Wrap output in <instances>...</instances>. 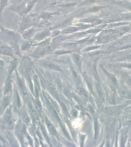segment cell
I'll list each match as a JSON object with an SVG mask.
<instances>
[{
	"mask_svg": "<svg viewBox=\"0 0 131 147\" xmlns=\"http://www.w3.org/2000/svg\"><path fill=\"white\" fill-rule=\"evenodd\" d=\"M32 20L29 16H22L17 29L18 32L22 33L24 31L32 27Z\"/></svg>",
	"mask_w": 131,
	"mask_h": 147,
	"instance_id": "4",
	"label": "cell"
},
{
	"mask_svg": "<svg viewBox=\"0 0 131 147\" xmlns=\"http://www.w3.org/2000/svg\"><path fill=\"white\" fill-rule=\"evenodd\" d=\"M23 0H12L13 4H18L21 3Z\"/></svg>",
	"mask_w": 131,
	"mask_h": 147,
	"instance_id": "35",
	"label": "cell"
},
{
	"mask_svg": "<svg viewBox=\"0 0 131 147\" xmlns=\"http://www.w3.org/2000/svg\"><path fill=\"white\" fill-rule=\"evenodd\" d=\"M13 89V79L11 75L7 76L3 88V95H7L11 93Z\"/></svg>",
	"mask_w": 131,
	"mask_h": 147,
	"instance_id": "8",
	"label": "cell"
},
{
	"mask_svg": "<svg viewBox=\"0 0 131 147\" xmlns=\"http://www.w3.org/2000/svg\"><path fill=\"white\" fill-rule=\"evenodd\" d=\"M38 30H39L36 29L34 28L31 27L24 31L21 34H22V37L24 40H30L31 38L34 36Z\"/></svg>",
	"mask_w": 131,
	"mask_h": 147,
	"instance_id": "11",
	"label": "cell"
},
{
	"mask_svg": "<svg viewBox=\"0 0 131 147\" xmlns=\"http://www.w3.org/2000/svg\"><path fill=\"white\" fill-rule=\"evenodd\" d=\"M11 100V95H4L1 100V107H0V115L4 113L7 108L9 106Z\"/></svg>",
	"mask_w": 131,
	"mask_h": 147,
	"instance_id": "10",
	"label": "cell"
},
{
	"mask_svg": "<svg viewBox=\"0 0 131 147\" xmlns=\"http://www.w3.org/2000/svg\"><path fill=\"white\" fill-rule=\"evenodd\" d=\"M86 29L84 28L78 27V26H69L63 30L61 31V34H71L75 33L78 31Z\"/></svg>",
	"mask_w": 131,
	"mask_h": 147,
	"instance_id": "16",
	"label": "cell"
},
{
	"mask_svg": "<svg viewBox=\"0 0 131 147\" xmlns=\"http://www.w3.org/2000/svg\"><path fill=\"white\" fill-rule=\"evenodd\" d=\"M0 55L14 57L16 53L13 48L10 46L1 44H0Z\"/></svg>",
	"mask_w": 131,
	"mask_h": 147,
	"instance_id": "7",
	"label": "cell"
},
{
	"mask_svg": "<svg viewBox=\"0 0 131 147\" xmlns=\"http://www.w3.org/2000/svg\"><path fill=\"white\" fill-rule=\"evenodd\" d=\"M96 21H97V19L95 17H90V18H85V19L83 20L82 22H84L92 23L95 22Z\"/></svg>",
	"mask_w": 131,
	"mask_h": 147,
	"instance_id": "30",
	"label": "cell"
},
{
	"mask_svg": "<svg viewBox=\"0 0 131 147\" xmlns=\"http://www.w3.org/2000/svg\"><path fill=\"white\" fill-rule=\"evenodd\" d=\"M51 38H48L46 39L41 41V42L39 43L34 44L33 45V46H38V47H44L46 46L49 45L50 44L51 42Z\"/></svg>",
	"mask_w": 131,
	"mask_h": 147,
	"instance_id": "25",
	"label": "cell"
},
{
	"mask_svg": "<svg viewBox=\"0 0 131 147\" xmlns=\"http://www.w3.org/2000/svg\"><path fill=\"white\" fill-rule=\"evenodd\" d=\"M72 57L76 65L80 68L82 62L81 56L78 53L74 52L72 54Z\"/></svg>",
	"mask_w": 131,
	"mask_h": 147,
	"instance_id": "20",
	"label": "cell"
},
{
	"mask_svg": "<svg viewBox=\"0 0 131 147\" xmlns=\"http://www.w3.org/2000/svg\"><path fill=\"white\" fill-rule=\"evenodd\" d=\"M38 64L42 67L48 69L61 72L63 71V70L59 65L47 61H40L38 62Z\"/></svg>",
	"mask_w": 131,
	"mask_h": 147,
	"instance_id": "9",
	"label": "cell"
},
{
	"mask_svg": "<svg viewBox=\"0 0 131 147\" xmlns=\"http://www.w3.org/2000/svg\"><path fill=\"white\" fill-rule=\"evenodd\" d=\"M51 32L49 30L40 31L36 33L33 36V41H41L45 38L47 36H51Z\"/></svg>",
	"mask_w": 131,
	"mask_h": 147,
	"instance_id": "12",
	"label": "cell"
},
{
	"mask_svg": "<svg viewBox=\"0 0 131 147\" xmlns=\"http://www.w3.org/2000/svg\"><path fill=\"white\" fill-rule=\"evenodd\" d=\"M47 126L48 131L51 134L53 135H56L57 134V131L55 129V127L51 123H47Z\"/></svg>",
	"mask_w": 131,
	"mask_h": 147,
	"instance_id": "26",
	"label": "cell"
},
{
	"mask_svg": "<svg viewBox=\"0 0 131 147\" xmlns=\"http://www.w3.org/2000/svg\"><path fill=\"white\" fill-rule=\"evenodd\" d=\"M14 96L15 101L16 105L18 109H20L21 107V101L20 96L17 88H16V90L15 89Z\"/></svg>",
	"mask_w": 131,
	"mask_h": 147,
	"instance_id": "23",
	"label": "cell"
},
{
	"mask_svg": "<svg viewBox=\"0 0 131 147\" xmlns=\"http://www.w3.org/2000/svg\"><path fill=\"white\" fill-rule=\"evenodd\" d=\"M9 10L14 11L21 17L26 15V4L22 2L18 4H12L9 8Z\"/></svg>",
	"mask_w": 131,
	"mask_h": 147,
	"instance_id": "6",
	"label": "cell"
},
{
	"mask_svg": "<svg viewBox=\"0 0 131 147\" xmlns=\"http://www.w3.org/2000/svg\"><path fill=\"white\" fill-rule=\"evenodd\" d=\"M71 21V19H67L63 21L60 24H59L57 26H55L53 28V29H56L57 28H61L66 27L68 26L69 24H70Z\"/></svg>",
	"mask_w": 131,
	"mask_h": 147,
	"instance_id": "24",
	"label": "cell"
},
{
	"mask_svg": "<svg viewBox=\"0 0 131 147\" xmlns=\"http://www.w3.org/2000/svg\"><path fill=\"white\" fill-rule=\"evenodd\" d=\"M14 118L13 114L11 108L9 107L5 111L1 120V123L6 128L11 129L14 126Z\"/></svg>",
	"mask_w": 131,
	"mask_h": 147,
	"instance_id": "3",
	"label": "cell"
},
{
	"mask_svg": "<svg viewBox=\"0 0 131 147\" xmlns=\"http://www.w3.org/2000/svg\"><path fill=\"white\" fill-rule=\"evenodd\" d=\"M56 15V13L44 12L41 15V17L43 18H51Z\"/></svg>",
	"mask_w": 131,
	"mask_h": 147,
	"instance_id": "29",
	"label": "cell"
},
{
	"mask_svg": "<svg viewBox=\"0 0 131 147\" xmlns=\"http://www.w3.org/2000/svg\"><path fill=\"white\" fill-rule=\"evenodd\" d=\"M61 34V31H60L59 30H55L51 33V38H54L60 35Z\"/></svg>",
	"mask_w": 131,
	"mask_h": 147,
	"instance_id": "31",
	"label": "cell"
},
{
	"mask_svg": "<svg viewBox=\"0 0 131 147\" xmlns=\"http://www.w3.org/2000/svg\"><path fill=\"white\" fill-rule=\"evenodd\" d=\"M33 40H25L22 41L20 45V50L22 51H26L29 50L33 47Z\"/></svg>",
	"mask_w": 131,
	"mask_h": 147,
	"instance_id": "14",
	"label": "cell"
},
{
	"mask_svg": "<svg viewBox=\"0 0 131 147\" xmlns=\"http://www.w3.org/2000/svg\"><path fill=\"white\" fill-rule=\"evenodd\" d=\"M0 141H2L4 143H6V142L5 140H4V139L3 138L2 135H1V134H0Z\"/></svg>",
	"mask_w": 131,
	"mask_h": 147,
	"instance_id": "37",
	"label": "cell"
},
{
	"mask_svg": "<svg viewBox=\"0 0 131 147\" xmlns=\"http://www.w3.org/2000/svg\"><path fill=\"white\" fill-rule=\"evenodd\" d=\"M48 89L51 93L55 92L56 91V89L53 85L49 84L48 85Z\"/></svg>",
	"mask_w": 131,
	"mask_h": 147,
	"instance_id": "33",
	"label": "cell"
},
{
	"mask_svg": "<svg viewBox=\"0 0 131 147\" xmlns=\"http://www.w3.org/2000/svg\"><path fill=\"white\" fill-rule=\"evenodd\" d=\"M32 67V62L31 59L28 57H23L20 64L18 65V71L24 77H28Z\"/></svg>",
	"mask_w": 131,
	"mask_h": 147,
	"instance_id": "2",
	"label": "cell"
},
{
	"mask_svg": "<svg viewBox=\"0 0 131 147\" xmlns=\"http://www.w3.org/2000/svg\"><path fill=\"white\" fill-rule=\"evenodd\" d=\"M71 37V36H66L64 35H59L54 38L52 40L50 45L57 47L60 43H61L63 41Z\"/></svg>",
	"mask_w": 131,
	"mask_h": 147,
	"instance_id": "15",
	"label": "cell"
},
{
	"mask_svg": "<svg viewBox=\"0 0 131 147\" xmlns=\"http://www.w3.org/2000/svg\"><path fill=\"white\" fill-rule=\"evenodd\" d=\"M2 95H3V92L2 91V89L0 88V100H1V99L2 98Z\"/></svg>",
	"mask_w": 131,
	"mask_h": 147,
	"instance_id": "38",
	"label": "cell"
},
{
	"mask_svg": "<svg viewBox=\"0 0 131 147\" xmlns=\"http://www.w3.org/2000/svg\"><path fill=\"white\" fill-rule=\"evenodd\" d=\"M5 65V63L3 60L0 59V66H3Z\"/></svg>",
	"mask_w": 131,
	"mask_h": 147,
	"instance_id": "36",
	"label": "cell"
},
{
	"mask_svg": "<svg viewBox=\"0 0 131 147\" xmlns=\"http://www.w3.org/2000/svg\"><path fill=\"white\" fill-rule=\"evenodd\" d=\"M100 29L99 28H91L90 29L88 30L84 31V32H79V33H74L72 34V36H80L85 35L87 34H93V33H97L99 31H100Z\"/></svg>",
	"mask_w": 131,
	"mask_h": 147,
	"instance_id": "19",
	"label": "cell"
},
{
	"mask_svg": "<svg viewBox=\"0 0 131 147\" xmlns=\"http://www.w3.org/2000/svg\"><path fill=\"white\" fill-rule=\"evenodd\" d=\"M0 40L9 44L13 48L16 55L21 56L20 45L22 36L19 32L5 28L0 25Z\"/></svg>",
	"mask_w": 131,
	"mask_h": 147,
	"instance_id": "1",
	"label": "cell"
},
{
	"mask_svg": "<svg viewBox=\"0 0 131 147\" xmlns=\"http://www.w3.org/2000/svg\"><path fill=\"white\" fill-rule=\"evenodd\" d=\"M77 91L80 95L84 96H87L88 95L87 92L86 90L82 87H77L76 88Z\"/></svg>",
	"mask_w": 131,
	"mask_h": 147,
	"instance_id": "27",
	"label": "cell"
},
{
	"mask_svg": "<svg viewBox=\"0 0 131 147\" xmlns=\"http://www.w3.org/2000/svg\"><path fill=\"white\" fill-rule=\"evenodd\" d=\"M5 136L7 139L9 141V143L11 145V146L17 147L18 146L17 141L14 137L13 134L11 132L7 131L6 133Z\"/></svg>",
	"mask_w": 131,
	"mask_h": 147,
	"instance_id": "17",
	"label": "cell"
},
{
	"mask_svg": "<svg viewBox=\"0 0 131 147\" xmlns=\"http://www.w3.org/2000/svg\"><path fill=\"white\" fill-rule=\"evenodd\" d=\"M16 75H17L16 84H17V86H18V88L20 91L25 88V83H24V79L18 76L17 70H16Z\"/></svg>",
	"mask_w": 131,
	"mask_h": 147,
	"instance_id": "18",
	"label": "cell"
},
{
	"mask_svg": "<svg viewBox=\"0 0 131 147\" xmlns=\"http://www.w3.org/2000/svg\"><path fill=\"white\" fill-rule=\"evenodd\" d=\"M78 111L75 109H73L71 111L70 114H71V116L72 117H76L77 115H78Z\"/></svg>",
	"mask_w": 131,
	"mask_h": 147,
	"instance_id": "34",
	"label": "cell"
},
{
	"mask_svg": "<svg viewBox=\"0 0 131 147\" xmlns=\"http://www.w3.org/2000/svg\"><path fill=\"white\" fill-rule=\"evenodd\" d=\"M99 47V46H90V47H86V48H84V49L82 51L83 52L92 51V50L97 49Z\"/></svg>",
	"mask_w": 131,
	"mask_h": 147,
	"instance_id": "32",
	"label": "cell"
},
{
	"mask_svg": "<svg viewBox=\"0 0 131 147\" xmlns=\"http://www.w3.org/2000/svg\"><path fill=\"white\" fill-rule=\"evenodd\" d=\"M18 66V62L17 58H14L9 62L8 67V76L11 75L14 71L17 70Z\"/></svg>",
	"mask_w": 131,
	"mask_h": 147,
	"instance_id": "13",
	"label": "cell"
},
{
	"mask_svg": "<svg viewBox=\"0 0 131 147\" xmlns=\"http://www.w3.org/2000/svg\"><path fill=\"white\" fill-rule=\"evenodd\" d=\"M72 52V51L70 49H66V50H60L56 51L54 52V54L57 55H62L64 54L71 53Z\"/></svg>",
	"mask_w": 131,
	"mask_h": 147,
	"instance_id": "28",
	"label": "cell"
},
{
	"mask_svg": "<svg viewBox=\"0 0 131 147\" xmlns=\"http://www.w3.org/2000/svg\"><path fill=\"white\" fill-rule=\"evenodd\" d=\"M56 48L55 46L48 45L46 47H38L30 55V56L34 57H39L43 56L45 54L52 51L53 49Z\"/></svg>",
	"mask_w": 131,
	"mask_h": 147,
	"instance_id": "5",
	"label": "cell"
},
{
	"mask_svg": "<svg viewBox=\"0 0 131 147\" xmlns=\"http://www.w3.org/2000/svg\"><path fill=\"white\" fill-rule=\"evenodd\" d=\"M9 0H0V21H2L3 18L2 17V13L5 8L9 4Z\"/></svg>",
	"mask_w": 131,
	"mask_h": 147,
	"instance_id": "21",
	"label": "cell"
},
{
	"mask_svg": "<svg viewBox=\"0 0 131 147\" xmlns=\"http://www.w3.org/2000/svg\"><path fill=\"white\" fill-rule=\"evenodd\" d=\"M78 46H79V44L75 42H65L62 44L63 47L68 49H76L78 48Z\"/></svg>",
	"mask_w": 131,
	"mask_h": 147,
	"instance_id": "22",
	"label": "cell"
}]
</instances>
